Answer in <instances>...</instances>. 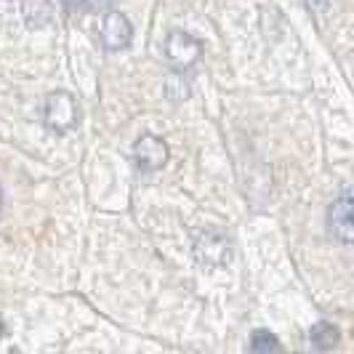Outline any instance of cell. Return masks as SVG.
<instances>
[{
  "label": "cell",
  "mask_w": 354,
  "mask_h": 354,
  "mask_svg": "<svg viewBox=\"0 0 354 354\" xmlns=\"http://www.w3.org/2000/svg\"><path fill=\"white\" fill-rule=\"evenodd\" d=\"M192 253L203 266H224L232 256V243L224 232L197 230L192 234Z\"/></svg>",
  "instance_id": "obj_1"
},
{
  "label": "cell",
  "mask_w": 354,
  "mask_h": 354,
  "mask_svg": "<svg viewBox=\"0 0 354 354\" xmlns=\"http://www.w3.org/2000/svg\"><path fill=\"white\" fill-rule=\"evenodd\" d=\"M43 123L51 128L53 133H67L77 125V102L67 91H53L46 96L43 104Z\"/></svg>",
  "instance_id": "obj_2"
},
{
  "label": "cell",
  "mask_w": 354,
  "mask_h": 354,
  "mask_svg": "<svg viewBox=\"0 0 354 354\" xmlns=\"http://www.w3.org/2000/svg\"><path fill=\"white\" fill-rule=\"evenodd\" d=\"M203 56V43L184 30H171L165 37V59L174 70H189Z\"/></svg>",
  "instance_id": "obj_3"
},
{
  "label": "cell",
  "mask_w": 354,
  "mask_h": 354,
  "mask_svg": "<svg viewBox=\"0 0 354 354\" xmlns=\"http://www.w3.org/2000/svg\"><path fill=\"white\" fill-rule=\"evenodd\" d=\"M328 230L338 243L354 245V189H344L328 208Z\"/></svg>",
  "instance_id": "obj_4"
},
{
  "label": "cell",
  "mask_w": 354,
  "mask_h": 354,
  "mask_svg": "<svg viewBox=\"0 0 354 354\" xmlns=\"http://www.w3.org/2000/svg\"><path fill=\"white\" fill-rule=\"evenodd\" d=\"M99 37H102V46H104L106 51H123L133 40V27H131V21L120 11H106L104 17H102Z\"/></svg>",
  "instance_id": "obj_5"
},
{
  "label": "cell",
  "mask_w": 354,
  "mask_h": 354,
  "mask_svg": "<svg viewBox=\"0 0 354 354\" xmlns=\"http://www.w3.org/2000/svg\"><path fill=\"white\" fill-rule=\"evenodd\" d=\"M171 158L168 144L155 133H144L139 142L133 144V160L142 171H160Z\"/></svg>",
  "instance_id": "obj_6"
},
{
  "label": "cell",
  "mask_w": 354,
  "mask_h": 354,
  "mask_svg": "<svg viewBox=\"0 0 354 354\" xmlns=\"http://www.w3.org/2000/svg\"><path fill=\"white\" fill-rule=\"evenodd\" d=\"M21 17L30 30H43L53 21L51 0H21Z\"/></svg>",
  "instance_id": "obj_7"
},
{
  "label": "cell",
  "mask_w": 354,
  "mask_h": 354,
  "mask_svg": "<svg viewBox=\"0 0 354 354\" xmlns=\"http://www.w3.org/2000/svg\"><path fill=\"white\" fill-rule=\"evenodd\" d=\"M309 341H312L315 349L328 352V349H333L338 344V328L330 325V322H317V325L312 328V333H309Z\"/></svg>",
  "instance_id": "obj_8"
},
{
  "label": "cell",
  "mask_w": 354,
  "mask_h": 354,
  "mask_svg": "<svg viewBox=\"0 0 354 354\" xmlns=\"http://www.w3.org/2000/svg\"><path fill=\"white\" fill-rule=\"evenodd\" d=\"M280 352V341L274 333H269L264 328L250 333V354H277Z\"/></svg>",
  "instance_id": "obj_9"
},
{
  "label": "cell",
  "mask_w": 354,
  "mask_h": 354,
  "mask_svg": "<svg viewBox=\"0 0 354 354\" xmlns=\"http://www.w3.org/2000/svg\"><path fill=\"white\" fill-rule=\"evenodd\" d=\"M67 14H99V11H106L115 0H62Z\"/></svg>",
  "instance_id": "obj_10"
},
{
  "label": "cell",
  "mask_w": 354,
  "mask_h": 354,
  "mask_svg": "<svg viewBox=\"0 0 354 354\" xmlns=\"http://www.w3.org/2000/svg\"><path fill=\"white\" fill-rule=\"evenodd\" d=\"M189 96V86L184 83V80H168V99H174V102H181V99H187Z\"/></svg>",
  "instance_id": "obj_11"
},
{
  "label": "cell",
  "mask_w": 354,
  "mask_h": 354,
  "mask_svg": "<svg viewBox=\"0 0 354 354\" xmlns=\"http://www.w3.org/2000/svg\"><path fill=\"white\" fill-rule=\"evenodd\" d=\"M328 3H330V0H306V6H309L312 11H322Z\"/></svg>",
  "instance_id": "obj_12"
}]
</instances>
